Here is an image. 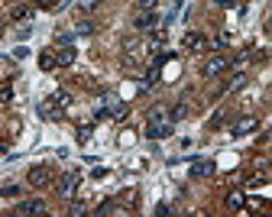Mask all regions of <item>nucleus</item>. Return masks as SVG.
I'll use <instances>...</instances> for the list:
<instances>
[{
  "mask_svg": "<svg viewBox=\"0 0 272 217\" xmlns=\"http://www.w3.org/2000/svg\"><path fill=\"white\" fill-rule=\"evenodd\" d=\"M146 52H152V46H146V42H140V39H133V42H126V55H123V62H126V65H136Z\"/></svg>",
  "mask_w": 272,
  "mask_h": 217,
  "instance_id": "f257e3e1",
  "label": "nucleus"
},
{
  "mask_svg": "<svg viewBox=\"0 0 272 217\" xmlns=\"http://www.w3.org/2000/svg\"><path fill=\"white\" fill-rule=\"evenodd\" d=\"M181 49H188V52H208L211 42H208V36H201V32H185Z\"/></svg>",
  "mask_w": 272,
  "mask_h": 217,
  "instance_id": "f03ea898",
  "label": "nucleus"
},
{
  "mask_svg": "<svg viewBox=\"0 0 272 217\" xmlns=\"http://www.w3.org/2000/svg\"><path fill=\"white\" fill-rule=\"evenodd\" d=\"M227 65H230V62H227L224 55H214V59H208V62H204L201 75H204V78H217V75H224V71H227Z\"/></svg>",
  "mask_w": 272,
  "mask_h": 217,
  "instance_id": "7ed1b4c3",
  "label": "nucleus"
},
{
  "mask_svg": "<svg viewBox=\"0 0 272 217\" xmlns=\"http://www.w3.org/2000/svg\"><path fill=\"white\" fill-rule=\"evenodd\" d=\"M133 26H136V30H155V26H159V16H155V10H140Z\"/></svg>",
  "mask_w": 272,
  "mask_h": 217,
  "instance_id": "20e7f679",
  "label": "nucleus"
},
{
  "mask_svg": "<svg viewBox=\"0 0 272 217\" xmlns=\"http://www.w3.org/2000/svg\"><path fill=\"white\" fill-rule=\"evenodd\" d=\"M49 182H52V175H49L46 165H36V169H30V185H32V188H46Z\"/></svg>",
  "mask_w": 272,
  "mask_h": 217,
  "instance_id": "39448f33",
  "label": "nucleus"
},
{
  "mask_svg": "<svg viewBox=\"0 0 272 217\" xmlns=\"http://www.w3.org/2000/svg\"><path fill=\"white\" fill-rule=\"evenodd\" d=\"M75 188H78V175H75V172L62 175V182H59V194H62V198H71V194H75Z\"/></svg>",
  "mask_w": 272,
  "mask_h": 217,
  "instance_id": "423d86ee",
  "label": "nucleus"
},
{
  "mask_svg": "<svg viewBox=\"0 0 272 217\" xmlns=\"http://www.w3.org/2000/svg\"><path fill=\"white\" fill-rule=\"evenodd\" d=\"M32 13H36V7H30V3H20V7H13V23H32Z\"/></svg>",
  "mask_w": 272,
  "mask_h": 217,
  "instance_id": "0eeeda50",
  "label": "nucleus"
},
{
  "mask_svg": "<svg viewBox=\"0 0 272 217\" xmlns=\"http://www.w3.org/2000/svg\"><path fill=\"white\" fill-rule=\"evenodd\" d=\"M259 126L256 117H243V120H237V126H233V136H246V133H253Z\"/></svg>",
  "mask_w": 272,
  "mask_h": 217,
  "instance_id": "6e6552de",
  "label": "nucleus"
},
{
  "mask_svg": "<svg viewBox=\"0 0 272 217\" xmlns=\"http://www.w3.org/2000/svg\"><path fill=\"white\" fill-rule=\"evenodd\" d=\"M169 133H172L169 120H165V124H149L146 126V136H149V140H162V136H169Z\"/></svg>",
  "mask_w": 272,
  "mask_h": 217,
  "instance_id": "1a4fd4ad",
  "label": "nucleus"
},
{
  "mask_svg": "<svg viewBox=\"0 0 272 217\" xmlns=\"http://www.w3.org/2000/svg\"><path fill=\"white\" fill-rule=\"evenodd\" d=\"M16 214H46V204L42 201H23V204H16Z\"/></svg>",
  "mask_w": 272,
  "mask_h": 217,
  "instance_id": "9d476101",
  "label": "nucleus"
},
{
  "mask_svg": "<svg viewBox=\"0 0 272 217\" xmlns=\"http://www.w3.org/2000/svg\"><path fill=\"white\" fill-rule=\"evenodd\" d=\"M39 114L49 117V120H59V117H62V107H59V104H55L52 97H49V104H42V107H39Z\"/></svg>",
  "mask_w": 272,
  "mask_h": 217,
  "instance_id": "9b49d317",
  "label": "nucleus"
},
{
  "mask_svg": "<svg viewBox=\"0 0 272 217\" xmlns=\"http://www.w3.org/2000/svg\"><path fill=\"white\" fill-rule=\"evenodd\" d=\"M191 175H194V179H208V175H214V162H194L191 165Z\"/></svg>",
  "mask_w": 272,
  "mask_h": 217,
  "instance_id": "f8f14e48",
  "label": "nucleus"
},
{
  "mask_svg": "<svg viewBox=\"0 0 272 217\" xmlns=\"http://www.w3.org/2000/svg\"><path fill=\"white\" fill-rule=\"evenodd\" d=\"M146 120H149V124H165V120H169V110L155 104V107H152V110L146 114Z\"/></svg>",
  "mask_w": 272,
  "mask_h": 217,
  "instance_id": "ddd939ff",
  "label": "nucleus"
},
{
  "mask_svg": "<svg viewBox=\"0 0 272 217\" xmlns=\"http://www.w3.org/2000/svg\"><path fill=\"white\" fill-rule=\"evenodd\" d=\"M55 65H59V62H55V52H42V55H39V68H42V71H52Z\"/></svg>",
  "mask_w": 272,
  "mask_h": 217,
  "instance_id": "4468645a",
  "label": "nucleus"
},
{
  "mask_svg": "<svg viewBox=\"0 0 272 217\" xmlns=\"http://www.w3.org/2000/svg\"><path fill=\"white\" fill-rule=\"evenodd\" d=\"M227 208H230V211H240V208H243V194H240V191L227 194Z\"/></svg>",
  "mask_w": 272,
  "mask_h": 217,
  "instance_id": "2eb2a0df",
  "label": "nucleus"
},
{
  "mask_svg": "<svg viewBox=\"0 0 272 217\" xmlns=\"http://www.w3.org/2000/svg\"><path fill=\"white\" fill-rule=\"evenodd\" d=\"M52 101L59 104V107H62V110H65V107H68V104H71V94H68V91H55V94H52Z\"/></svg>",
  "mask_w": 272,
  "mask_h": 217,
  "instance_id": "dca6fc26",
  "label": "nucleus"
},
{
  "mask_svg": "<svg viewBox=\"0 0 272 217\" xmlns=\"http://www.w3.org/2000/svg\"><path fill=\"white\" fill-rule=\"evenodd\" d=\"M13 101V88L10 85H0V104H10Z\"/></svg>",
  "mask_w": 272,
  "mask_h": 217,
  "instance_id": "f3484780",
  "label": "nucleus"
},
{
  "mask_svg": "<svg viewBox=\"0 0 272 217\" xmlns=\"http://www.w3.org/2000/svg\"><path fill=\"white\" fill-rule=\"evenodd\" d=\"M155 81H159V68H152V71H149L146 78H143V88H152Z\"/></svg>",
  "mask_w": 272,
  "mask_h": 217,
  "instance_id": "a211bd4d",
  "label": "nucleus"
},
{
  "mask_svg": "<svg viewBox=\"0 0 272 217\" xmlns=\"http://www.w3.org/2000/svg\"><path fill=\"white\" fill-rule=\"evenodd\" d=\"M185 114H188V104H175V110H172L169 117H172V120H181Z\"/></svg>",
  "mask_w": 272,
  "mask_h": 217,
  "instance_id": "6ab92c4d",
  "label": "nucleus"
},
{
  "mask_svg": "<svg viewBox=\"0 0 272 217\" xmlns=\"http://www.w3.org/2000/svg\"><path fill=\"white\" fill-rule=\"evenodd\" d=\"M32 7H42V10H55L59 0H32Z\"/></svg>",
  "mask_w": 272,
  "mask_h": 217,
  "instance_id": "aec40b11",
  "label": "nucleus"
},
{
  "mask_svg": "<svg viewBox=\"0 0 272 217\" xmlns=\"http://www.w3.org/2000/svg\"><path fill=\"white\" fill-rule=\"evenodd\" d=\"M243 85H246V75H243V71H240V75H237V78H233V81H230V91H240Z\"/></svg>",
  "mask_w": 272,
  "mask_h": 217,
  "instance_id": "412c9836",
  "label": "nucleus"
},
{
  "mask_svg": "<svg viewBox=\"0 0 272 217\" xmlns=\"http://www.w3.org/2000/svg\"><path fill=\"white\" fill-rule=\"evenodd\" d=\"M94 32V26H91V20H85V23L78 26V36H91Z\"/></svg>",
  "mask_w": 272,
  "mask_h": 217,
  "instance_id": "4be33fe9",
  "label": "nucleus"
},
{
  "mask_svg": "<svg viewBox=\"0 0 272 217\" xmlns=\"http://www.w3.org/2000/svg\"><path fill=\"white\" fill-rule=\"evenodd\" d=\"M227 42H230V39H227V36H217V39H214V42H211V46H214V49H224Z\"/></svg>",
  "mask_w": 272,
  "mask_h": 217,
  "instance_id": "5701e85b",
  "label": "nucleus"
},
{
  "mask_svg": "<svg viewBox=\"0 0 272 217\" xmlns=\"http://www.w3.org/2000/svg\"><path fill=\"white\" fill-rule=\"evenodd\" d=\"M85 211H88L85 201H75V204H71V214H85Z\"/></svg>",
  "mask_w": 272,
  "mask_h": 217,
  "instance_id": "b1692460",
  "label": "nucleus"
},
{
  "mask_svg": "<svg viewBox=\"0 0 272 217\" xmlns=\"http://www.w3.org/2000/svg\"><path fill=\"white\" fill-rule=\"evenodd\" d=\"M155 3L159 0H140V10H155Z\"/></svg>",
  "mask_w": 272,
  "mask_h": 217,
  "instance_id": "393cba45",
  "label": "nucleus"
},
{
  "mask_svg": "<svg viewBox=\"0 0 272 217\" xmlns=\"http://www.w3.org/2000/svg\"><path fill=\"white\" fill-rule=\"evenodd\" d=\"M88 136H91V126H81V130H78V140L85 143V140H88Z\"/></svg>",
  "mask_w": 272,
  "mask_h": 217,
  "instance_id": "a878e982",
  "label": "nucleus"
},
{
  "mask_svg": "<svg viewBox=\"0 0 272 217\" xmlns=\"http://www.w3.org/2000/svg\"><path fill=\"white\" fill-rule=\"evenodd\" d=\"M266 32L272 36V10H269V16H266Z\"/></svg>",
  "mask_w": 272,
  "mask_h": 217,
  "instance_id": "bb28decb",
  "label": "nucleus"
},
{
  "mask_svg": "<svg viewBox=\"0 0 272 217\" xmlns=\"http://www.w3.org/2000/svg\"><path fill=\"white\" fill-rule=\"evenodd\" d=\"M214 3H220V7H233V0H214Z\"/></svg>",
  "mask_w": 272,
  "mask_h": 217,
  "instance_id": "cd10ccee",
  "label": "nucleus"
},
{
  "mask_svg": "<svg viewBox=\"0 0 272 217\" xmlns=\"http://www.w3.org/2000/svg\"><path fill=\"white\" fill-rule=\"evenodd\" d=\"M0 155H7V146H3V143H0Z\"/></svg>",
  "mask_w": 272,
  "mask_h": 217,
  "instance_id": "c85d7f7f",
  "label": "nucleus"
},
{
  "mask_svg": "<svg viewBox=\"0 0 272 217\" xmlns=\"http://www.w3.org/2000/svg\"><path fill=\"white\" fill-rule=\"evenodd\" d=\"M0 36H3V26H0Z\"/></svg>",
  "mask_w": 272,
  "mask_h": 217,
  "instance_id": "c756f323",
  "label": "nucleus"
}]
</instances>
